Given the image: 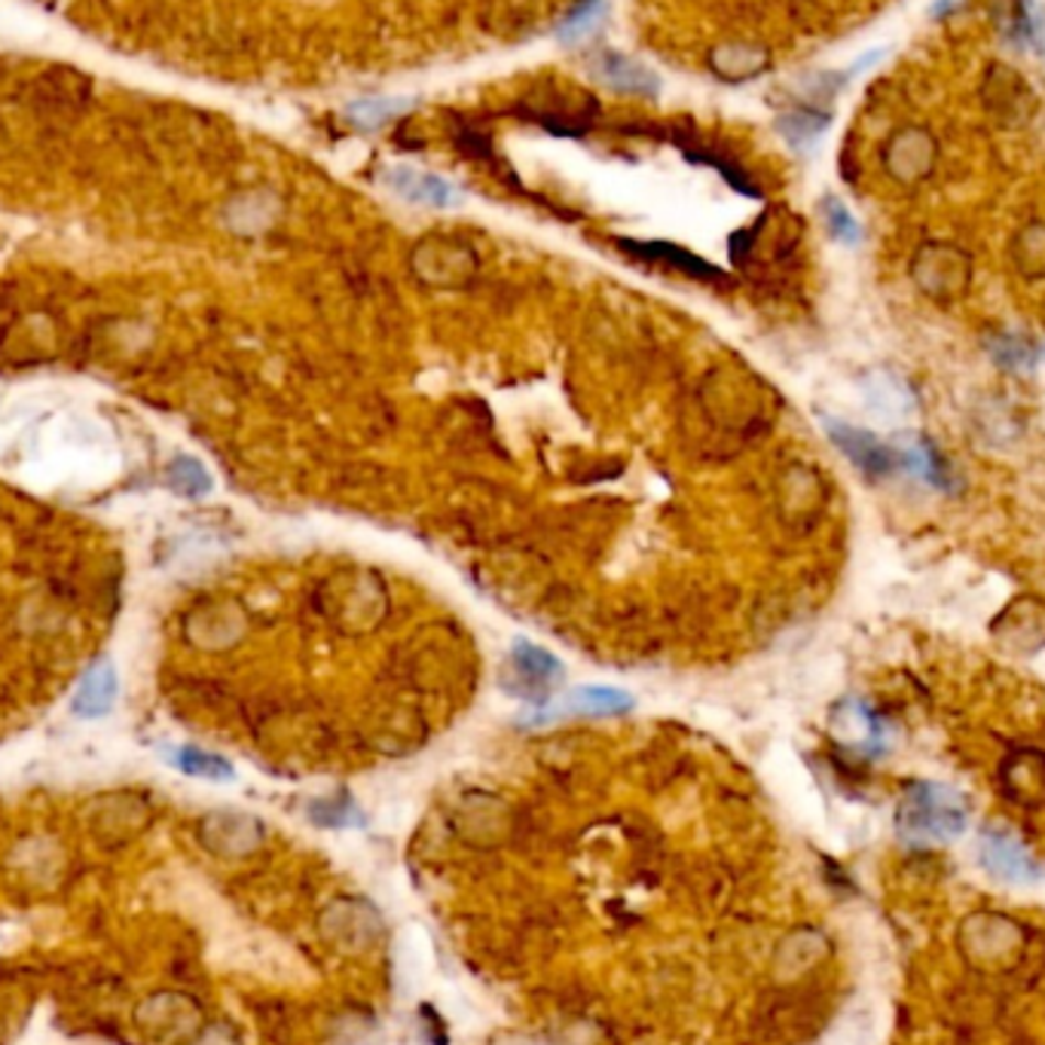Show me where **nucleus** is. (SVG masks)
I'll return each mask as SVG.
<instances>
[{"mask_svg": "<svg viewBox=\"0 0 1045 1045\" xmlns=\"http://www.w3.org/2000/svg\"><path fill=\"white\" fill-rule=\"evenodd\" d=\"M633 710V697L621 688H609V685H581L566 694V703L557 710H544L542 719L535 722H551L554 715L571 712V715H621V712Z\"/></svg>", "mask_w": 1045, "mask_h": 1045, "instance_id": "obj_6", "label": "nucleus"}, {"mask_svg": "<svg viewBox=\"0 0 1045 1045\" xmlns=\"http://www.w3.org/2000/svg\"><path fill=\"white\" fill-rule=\"evenodd\" d=\"M398 960H401V972H404L407 988H419V985L425 981V972H429V945H425V938L410 930V933L401 938Z\"/></svg>", "mask_w": 1045, "mask_h": 1045, "instance_id": "obj_13", "label": "nucleus"}, {"mask_svg": "<svg viewBox=\"0 0 1045 1045\" xmlns=\"http://www.w3.org/2000/svg\"><path fill=\"white\" fill-rule=\"evenodd\" d=\"M113 700H116V672L111 660L101 657L84 676V682L70 700V712L80 719H101L113 710Z\"/></svg>", "mask_w": 1045, "mask_h": 1045, "instance_id": "obj_7", "label": "nucleus"}, {"mask_svg": "<svg viewBox=\"0 0 1045 1045\" xmlns=\"http://www.w3.org/2000/svg\"><path fill=\"white\" fill-rule=\"evenodd\" d=\"M168 483L175 492H181L187 499H199L211 492V477L202 468V462L190 459V456H178V459L168 465Z\"/></svg>", "mask_w": 1045, "mask_h": 1045, "instance_id": "obj_12", "label": "nucleus"}, {"mask_svg": "<svg viewBox=\"0 0 1045 1045\" xmlns=\"http://www.w3.org/2000/svg\"><path fill=\"white\" fill-rule=\"evenodd\" d=\"M825 223H829L832 236L841 238V242H847V245L859 242V223L837 199H825Z\"/></svg>", "mask_w": 1045, "mask_h": 1045, "instance_id": "obj_16", "label": "nucleus"}, {"mask_svg": "<svg viewBox=\"0 0 1045 1045\" xmlns=\"http://www.w3.org/2000/svg\"><path fill=\"white\" fill-rule=\"evenodd\" d=\"M175 765L181 767L184 774H190V777H202V780H233V765L221 758V755H211L202 753V749H196V746H184L175 755Z\"/></svg>", "mask_w": 1045, "mask_h": 1045, "instance_id": "obj_11", "label": "nucleus"}, {"mask_svg": "<svg viewBox=\"0 0 1045 1045\" xmlns=\"http://www.w3.org/2000/svg\"><path fill=\"white\" fill-rule=\"evenodd\" d=\"M389 187L410 202H425V205H437V209L456 205L462 199L459 190L449 181L437 178V175H422L413 168H394L389 175Z\"/></svg>", "mask_w": 1045, "mask_h": 1045, "instance_id": "obj_8", "label": "nucleus"}, {"mask_svg": "<svg viewBox=\"0 0 1045 1045\" xmlns=\"http://www.w3.org/2000/svg\"><path fill=\"white\" fill-rule=\"evenodd\" d=\"M627 252H636L640 257H648V260H664V264H672L676 269H682L688 276H694V279H722V273L715 269L707 260H700L697 254L685 252V248H676V245H667V242H630L624 238L621 242Z\"/></svg>", "mask_w": 1045, "mask_h": 1045, "instance_id": "obj_9", "label": "nucleus"}, {"mask_svg": "<svg viewBox=\"0 0 1045 1045\" xmlns=\"http://www.w3.org/2000/svg\"><path fill=\"white\" fill-rule=\"evenodd\" d=\"M825 422V434L832 437V444L847 456V459L868 477H887L892 475L899 465H905V459L899 456V453H892L890 446L878 441L871 432H863V429H853L847 422H841V419H823Z\"/></svg>", "mask_w": 1045, "mask_h": 1045, "instance_id": "obj_2", "label": "nucleus"}, {"mask_svg": "<svg viewBox=\"0 0 1045 1045\" xmlns=\"http://www.w3.org/2000/svg\"><path fill=\"white\" fill-rule=\"evenodd\" d=\"M31 92H34L31 98H34L41 108H46V111L74 113L80 111L86 101H89L92 86H89V80H86L80 70L53 68L31 84Z\"/></svg>", "mask_w": 1045, "mask_h": 1045, "instance_id": "obj_4", "label": "nucleus"}, {"mask_svg": "<svg viewBox=\"0 0 1045 1045\" xmlns=\"http://www.w3.org/2000/svg\"><path fill=\"white\" fill-rule=\"evenodd\" d=\"M981 859L993 875L1005 880H1036L1040 865L1031 853L1021 847V841L1005 832H985L981 837Z\"/></svg>", "mask_w": 1045, "mask_h": 1045, "instance_id": "obj_5", "label": "nucleus"}, {"mask_svg": "<svg viewBox=\"0 0 1045 1045\" xmlns=\"http://www.w3.org/2000/svg\"><path fill=\"white\" fill-rule=\"evenodd\" d=\"M600 15H602V0H578V3L571 7V13L566 15V22L559 25L557 37L563 43H578L581 37H587L590 31L597 29Z\"/></svg>", "mask_w": 1045, "mask_h": 1045, "instance_id": "obj_14", "label": "nucleus"}, {"mask_svg": "<svg viewBox=\"0 0 1045 1045\" xmlns=\"http://www.w3.org/2000/svg\"><path fill=\"white\" fill-rule=\"evenodd\" d=\"M511 667H514L516 679H520V685L511 688L514 697H520V691H530V688H535V703H544V697H551V691H554V688L563 682V676H566L563 660L530 640L514 642Z\"/></svg>", "mask_w": 1045, "mask_h": 1045, "instance_id": "obj_3", "label": "nucleus"}, {"mask_svg": "<svg viewBox=\"0 0 1045 1045\" xmlns=\"http://www.w3.org/2000/svg\"><path fill=\"white\" fill-rule=\"evenodd\" d=\"M597 74L605 84L614 86V89H624V92H657V86H660L655 70H648L645 65L627 56H618V53H609L602 58Z\"/></svg>", "mask_w": 1045, "mask_h": 1045, "instance_id": "obj_10", "label": "nucleus"}, {"mask_svg": "<svg viewBox=\"0 0 1045 1045\" xmlns=\"http://www.w3.org/2000/svg\"><path fill=\"white\" fill-rule=\"evenodd\" d=\"M966 801L954 789L938 782H918L899 804L896 829L908 844H945L966 832Z\"/></svg>", "mask_w": 1045, "mask_h": 1045, "instance_id": "obj_1", "label": "nucleus"}, {"mask_svg": "<svg viewBox=\"0 0 1045 1045\" xmlns=\"http://www.w3.org/2000/svg\"><path fill=\"white\" fill-rule=\"evenodd\" d=\"M407 104L404 101H386V98H379V101H358V104H352L348 113L355 116V123H362V126H382L386 120H391L394 113L404 111Z\"/></svg>", "mask_w": 1045, "mask_h": 1045, "instance_id": "obj_15", "label": "nucleus"}]
</instances>
